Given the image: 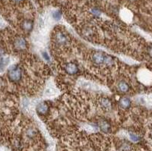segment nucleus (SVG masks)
I'll return each mask as SVG.
<instances>
[{
    "instance_id": "12",
    "label": "nucleus",
    "mask_w": 152,
    "mask_h": 151,
    "mask_svg": "<svg viewBox=\"0 0 152 151\" xmlns=\"http://www.w3.org/2000/svg\"><path fill=\"white\" fill-rule=\"evenodd\" d=\"M113 63H114V59H113V57L110 55H105L103 65H104L105 66H111L112 65H113Z\"/></svg>"
},
{
    "instance_id": "14",
    "label": "nucleus",
    "mask_w": 152,
    "mask_h": 151,
    "mask_svg": "<svg viewBox=\"0 0 152 151\" xmlns=\"http://www.w3.org/2000/svg\"><path fill=\"white\" fill-rule=\"evenodd\" d=\"M61 17H62V14L60 11H55V12L53 13V18L55 20H56V21L60 19Z\"/></svg>"
},
{
    "instance_id": "10",
    "label": "nucleus",
    "mask_w": 152,
    "mask_h": 151,
    "mask_svg": "<svg viewBox=\"0 0 152 151\" xmlns=\"http://www.w3.org/2000/svg\"><path fill=\"white\" fill-rule=\"evenodd\" d=\"M33 27H34V24L30 20H27L25 21L23 23V25H22V28L23 29L25 30L26 32H29L31 31L32 29H33Z\"/></svg>"
},
{
    "instance_id": "2",
    "label": "nucleus",
    "mask_w": 152,
    "mask_h": 151,
    "mask_svg": "<svg viewBox=\"0 0 152 151\" xmlns=\"http://www.w3.org/2000/svg\"><path fill=\"white\" fill-rule=\"evenodd\" d=\"M55 41L59 46H64L68 43L69 37L66 35V33L59 31L55 34Z\"/></svg>"
},
{
    "instance_id": "5",
    "label": "nucleus",
    "mask_w": 152,
    "mask_h": 151,
    "mask_svg": "<svg viewBox=\"0 0 152 151\" xmlns=\"http://www.w3.org/2000/svg\"><path fill=\"white\" fill-rule=\"evenodd\" d=\"M36 111L40 116H45L49 112V106L48 104L45 102L40 103L37 106Z\"/></svg>"
},
{
    "instance_id": "16",
    "label": "nucleus",
    "mask_w": 152,
    "mask_h": 151,
    "mask_svg": "<svg viewBox=\"0 0 152 151\" xmlns=\"http://www.w3.org/2000/svg\"><path fill=\"white\" fill-rule=\"evenodd\" d=\"M130 137L131 139L134 141H138V140H139V137L136 134H130Z\"/></svg>"
},
{
    "instance_id": "17",
    "label": "nucleus",
    "mask_w": 152,
    "mask_h": 151,
    "mask_svg": "<svg viewBox=\"0 0 152 151\" xmlns=\"http://www.w3.org/2000/svg\"><path fill=\"white\" fill-rule=\"evenodd\" d=\"M42 55H43V58H44L45 60H47V61H49V56L48 55L47 52H43V53H42Z\"/></svg>"
},
{
    "instance_id": "13",
    "label": "nucleus",
    "mask_w": 152,
    "mask_h": 151,
    "mask_svg": "<svg viewBox=\"0 0 152 151\" xmlns=\"http://www.w3.org/2000/svg\"><path fill=\"white\" fill-rule=\"evenodd\" d=\"M101 104L102 107L104 108L105 109H110L112 107V103H111L110 100L107 98H104L101 100Z\"/></svg>"
},
{
    "instance_id": "9",
    "label": "nucleus",
    "mask_w": 152,
    "mask_h": 151,
    "mask_svg": "<svg viewBox=\"0 0 152 151\" xmlns=\"http://www.w3.org/2000/svg\"><path fill=\"white\" fill-rule=\"evenodd\" d=\"M118 90L120 91L121 93H126L128 92L129 90V86L126 82L125 81H120L117 85Z\"/></svg>"
},
{
    "instance_id": "1",
    "label": "nucleus",
    "mask_w": 152,
    "mask_h": 151,
    "mask_svg": "<svg viewBox=\"0 0 152 151\" xmlns=\"http://www.w3.org/2000/svg\"><path fill=\"white\" fill-rule=\"evenodd\" d=\"M8 78L12 82H19L22 78V71L18 65L12 66L8 71Z\"/></svg>"
},
{
    "instance_id": "4",
    "label": "nucleus",
    "mask_w": 152,
    "mask_h": 151,
    "mask_svg": "<svg viewBox=\"0 0 152 151\" xmlns=\"http://www.w3.org/2000/svg\"><path fill=\"white\" fill-rule=\"evenodd\" d=\"M105 54L101 52H96L92 55V62L94 64L97 65H103V59H104Z\"/></svg>"
},
{
    "instance_id": "18",
    "label": "nucleus",
    "mask_w": 152,
    "mask_h": 151,
    "mask_svg": "<svg viewBox=\"0 0 152 151\" xmlns=\"http://www.w3.org/2000/svg\"><path fill=\"white\" fill-rule=\"evenodd\" d=\"M5 49H3V48L2 47H1V46H0V57H2V55H4L5 54Z\"/></svg>"
},
{
    "instance_id": "19",
    "label": "nucleus",
    "mask_w": 152,
    "mask_h": 151,
    "mask_svg": "<svg viewBox=\"0 0 152 151\" xmlns=\"http://www.w3.org/2000/svg\"><path fill=\"white\" fill-rule=\"evenodd\" d=\"M15 3H21V2H24V0H13Z\"/></svg>"
},
{
    "instance_id": "6",
    "label": "nucleus",
    "mask_w": 152,
    "mask_h": 151,
    "mask_svg": "<svg viewBox=\"0 0 152 151\" xmlns=\"http://www.w3.org/2000/svg\"><path fill=\"white\" fill-rule=\"evenodd\" d=\"M14 46L18 50H23V49H25L26 46H27V42H26L25 39L19 37L15 40Z\"/></svg>"
},
{
    "instance_id": "3",
    "label": "nucleus",
    "mask_w": 152,
    "mask_h": 151,
    "mask_svg": "<svg viewBox=\"0 0 152 151\" xmlns=\"http://www.w3.org/2000/svg\"><path fill=\"white\" fill-rule=\"evenodd\" d=\"M65 70L68 75H76L79 71V69L78 65L74 62H69L65 65Z\"/></svg>"
},
{
    "instance_id": "7",
    "label": "nucleus",
    "mask_w": 152,
    "mask_h": 151,
    "mask_svg": "<svg viewBox=\"0 0 152 151\" xmlns=\"http://www.w3.org/2000/svg\"><path fill=\"white\" fill-rule=\"evenodd\" d=\"M131 104H132V102H131L130 99L126 97V96L121 98L119 101V106L123 109H128L131 106Z\"/></svg>"
},
{
    "instance_id": "8",
    "label": "nucleus",
    "mask_w": 152,
    "mask_h": 151,
    "mask_svg": "<svg viewBox=\"0 0 152 151\" xmlns=\"http://www.w3.org/2000/svg\"><path fill=\"white\" fill-rule=\"evenodd\" d=\"M98 126L101 128L102 132H105V133H108L110 131V125L107 121L104 119L100 120L98 122Z\"/></svg>"
},
{
    "instance_id": "15",
    "label": "nucleus",
    "mask_w": 152,
    "mask_h": 151,
    "mask_svg": "<svg viewBox=\"0 0 152 151\" xmlns=\"http://www.w3.org/2000/svg\"><path fill=\"white\" fill-rule=\"evenodd\" d=\"M91 13L94 16H100L101 15V10L98 9L97 8H94L91 9Z\"/></svg>"
},
{
    "instance_id": "11",
    "label": "nucleus",
    "mask_w": 152,
    "mask_h": 151,
    "mask_svg": "<svg viewBox=\"0 0 152 151\" xmlns=\"http://www.w3.org/2000/svg\"><path fill=\"white\" fill-rule=\"evenodd\" d=\"M8 63H9V58H1L0 59V72L4 71Z\"/></svg>"
}]
</instances>
